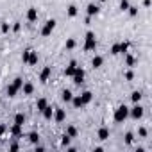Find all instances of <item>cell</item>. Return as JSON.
Instances as JSON below:
<instances>
[{
  "label": "cell",
  "instance_id": "cell-22",
  "mask_svg": "<svg viewBox=\"0 0 152 152\" xmlns=\"http://www.w3.org/2000/svg\"><path fill=\"white\" fill-rule=\"evenodd\" d=\"M77 13H79V11H77V7H75V6H70V7L66 9V15H68L70 18H73V16H77Z\"/></svg>",
  "mask_w": 152,
  "mask_h": 152
},
{
  "label": "cell",
  "instance_id": "cell-9",
  "mask_svg": "<svg viewBox=\"0 0 152 152\" xmlns=\"http://www.w3.org/2000/svg\"><path fill=\"white\" fill-rule=\"evenodd\" d=\"M72 104H73V107H75V109H81V107H84V102H83L81 95L73 97V99H72Z\"/></svg>",
  "mask_w": 152,
  "mask_h": 152
},
{
  "label": "cell",
  "instance_id": "cell-2",
  "mask_svg": "<svg viewBox=\"0 0 152 152\" xmlns=\"http://www.w3.org/2000/svg\"><path fill=\"white\" fill-rule=\"evenodd\" d=\"M95 48H97L95 34H93V32H88V34H86V41H84V50H95Z\"/></svg>",
  "mask_w": 152,
  "mask_h": 152
},
{
  "label": "cell",
  "instance_id": "cell-21",
  "mask_svg": "<svg viewBox=\"0 0 152 152\" xmlns=\"http://www.w3.org/2000/svg\"><path fill=\"white\" fill-rule=\"evenodd\" d=\"M15 124L23 125V124H25V115H23V113H18V115L15 116Z\"/></svg>",
  "mask_w": 152,
  "mask_h": 152
},
{
  "label": "cell",
  "instance_id": "cell-3",
  "mask_svg": "<svg viewBox=\"0 0 152 152\" xmlns=\"http://www.w3.org/2000/svg\"><path fill=\"white\" fill-rule=\"evenodd\" d=\"M72 77H73V83L77 84V86L83 84V83H84V70H83L81 66H75V73L72 75Z\"/></svg>",
  "mask_w": 152,
  "mask_h": 152
},
{
  "label": "cell",
  "instance_id": "cell-8",
  "mask_svg": "<svg viewBox=\"0 0 152 152\" xmlns=\"http://www.w3.org/2000/svg\"><path fill=\"white\" fill-rule=\"evenodd\" d=\"M75 66H77V63H75V61H72L66 68H64V75H66V77H72V75L75 73Z\"/></svg>",
  "mask_w": 152,
  "mask_h": 152
},
{
  "label": "cell",
  "instance_id": "cell-19",
  "mask_svg": "<svg viewBox=\"0 0 152 152\" xmlns=\"http://www.w3.org/2000/svg\"><path fill=\"white\" fill-rule=\"evenodd\" d=\"M11 134H13V136H22V125L15 124V125L11 127Z\"/></svg>",
  "mask_w": 152,
  "mask_h": 152
},
{
  "label": "cell",
  "instance_id": "cell-38",
  "mask_svg": "<svg viewBox=\"0 0 152 152\" xmlns=\"http://www.w3.org/2000/svg\"><path fill=\"white\" fill-rule=\"evenodd\" d=\"M138 134H140L141 138H145V136H147V129H145V127H140V129H138Z\"/></svg>",
  "mask_w": 152,
  "mask_h": 152
},
{
  "label": "cell",
  "instance_id": "cell-12",
  "mask_svg": "<svg viewBox=\"0 0 152 152\" xmlns=\"http://www.w3.org/2000/svg\"><path fill=\"white\" fill-rule=\"evenodd\" d=\"M86 13H88V16H93V15H97V13H99V6H95V4H88V7H86Z\"/></svg>",
  "mask_w": 152,
  "mask_h": 152
},
{
  "label": "cell",
  "instance_id": "cell-43",
  "mask_svg": "<svg viewBox=\"0 0 152 152\" xmlns=\"http://www.w3.org/2000/svg\"><path fill=\"white\" fill-rule=\"evenodd\" d=\"M143 6H145V7H148V6H150V0H143Z\"/></svg>",
  "mask_w": 152,
  "mask_h": 152
},
{
  "label": "cell",
  "instance_id": "cell-41",
  "mask_svg": "<svg viewBox=\"0 0 152 152\" xmlns=\"http://www.w3.org/2000/svg\"><path fill=\"white\" fill-rule=\"evenodd\" d=\"M20 27H22V25H20V23H18V22H16V23H15V25H13V31H15V32H18V31H20Z\"/></svg>",
  "mask_w": 152,
  "mask_h": 152
},
{
  "label": "cell",
  "instance_id": "cell-33",
  "mask_svg": "<svg viewBox=\"0 0 152 152\" xmlns=\"http://www.w3.org/2000/svg\"><path fill=\"white\" fill-rule=\"evenodd\" d=\"M29 56H31V50H25L23 54H22V61L27 64V61H29Z\"/></svg>",
  "mask_w": 152,
  "mask_h": 152
},
{
  "label": "cell",
  "instance_id": "cell-30",
  "mask_svg": "<svg viewBox=\"0 0 152 152\" xmlns=\"http://www.w3.org/2000/svg\"><path fill=\"white\" fill-rule=\"evenodd\" d=\"M70 140H72V138H70L68 134H64L63 140H61V145H63V147H68V145H70Z\"/></svg>",
  "mask_w": 152,
  "mask_h": 152
},
{
  "label": "cell",
  "instance_id": "cell-7",
  "mask_svg": "<svg viewBox=\"0 0 152 152\" xmlns=\"http://www.w3.org/2000/svg\"><path fill=\"white\" fill-rule=\"evenodd\" d=\"M66 118V113H64V109H59V107H56L54 109V120L56 122H63Z\"/></svg>",
  "mask_w": 152,
  "mask_h": 152
},
{
  "label": "cell",
  "instance_id": "cell-34",
  "mask_svg": "<svg viewBox=\"0 0 152 152\" xmlns=\"http://www.w3.org/2000/svg\"><path fill=\"white\" fill-rule=\"evenodd\" d=\"M13 84H15V86H16V88H18V90H20V88H22V86H23V81H22V79H20V77H16V79H15V81H13Z\"/></svg>",
  "mask_w": 152,
  "mask_h": 152
},
{
  "label": "cell",
  "instance_id": "cell-27",
  "mask_svg": "<svg viewBox=\"0 0 152 152\" xmlns=\"http://www.w3.org/2000/svg\"><path fill=\"white\" fill-rule=\"evenodd\" d=\"M66 48H68V50H72V48H75V39H73V38H70V39H66Z\"/></svg>",
  "mask_w": 152,
  "mask_h": 152
},
{
  "label": "cell",
  "instance_id": "cell-5",
  "mask_svg": "<svg viewBox=\"0 0 152 152\" xmlns=\"http://www.w3.org/2000/svg\"><path fill=\"white\" fill-rule=\"evenodd\" d=\"M54 29H56V20H48V22L45 23V27L41 29V34H43V36H50Z\"/></svg>",
  "mask_w": 152,
  "mask_h": 152
},
{
  "label": "cell",
  "instance_id": "cell-24",
  "mask_svg": "<svg viewBox=\"0 0 152 152\" xmlns=\"http://www.w3.org/2000/svg\"><path fill=\"white\" fill-rule=\"evenodd\" d=\"M66 134H68L70 138H75V136H77V127H73V125H70V127L66 129Z\"/></svg>",
  "mask_w": 152,
  "mask_h": 152
},
{
  "label": "cell",
  "instance_id": "cell-39",
  "mask_svg": "<svg viewBox=\"0 0 152 152\" xmlns=\"http://www.w3.org/2000/svg\"><path fill=\"white\" fill-rule=\"evenodd\" d=\"M125 79H127V81H132V79H134V73H132V72H125Z\"/></svg>",
  "mask_w": 152,
  "mask_h": 152
},
{
  "label": "cell",
  "instance_id": "cell-44",
  "mask_svg": "<svg viewBox=\"0 0 152 152\" xmlns=\"http://www.w3.org/2000/svg\"><path fill=\"white\" fill-rule=\"evenodd\" d=\"M100 2H106V0H100Z\"/></svg>",
  "mask_w": 152,
  "mask_h": 152
},
{
  "label": "cell",
  "instance_id": "cell-4",
  "mask_svg": "<svg viewBox=\"0 0 152 152\" xmlns=\"http://www.w3.org/2000/svg\"><path fill=\"white\" fill-rule=\"evenodd\" d=\"M129 115H131L134 120H140V118L143 116V107H141V106L136 102V106H134L132 109H129Z\"/></svg>",
  "mask_w": 152,
  "mask_h": 152
},
{
  "label": "cell",
  "instance_id": "cell-1",
  "mask_svg": "<svg viewBox=\"0 0 152 152\" xmlns=\"http://www.w3.org/2000/svg\"><path fill=\"white\" fill-rule=\"evenodd\" d=\"M127 116H129V107H127V106H120V107L115 111V122H118V124L124 122Z\"/></svg>",
  "mask_w": 152,
  "mask_h": 152
},
{
  "label": "cell",
  "instance_id": "cell-23",
  "mask_svg": "<svg viewBox=\"0 0 152 152\" xmlns=\"http://www.w3.org/2000/svg\"><path fill=\"white\" fill-rule=\"evenodd\" d=\"M16 93H18V88H16L15 84L7 86V95H9V97H16Z\"/></svg>",
  "mask_w": 152,
  "mask_h": 152
},
{
  "label": "cell",
  "instance_id": "cell-18",
  "mask_svg": "<svg viewBox=\"0 0 152 152\" xmlns=\"http://www.w3.org/2000/svg\"><path fill=\"white\" fill-rule=\"evenodd\" d=\"M102 63H104V59H102L100 56H95V57H93V61H91L93 68H100V66H102Z\"/></svg>",
  "mask_w": 152,
  "mask_h": 152
},
{
  "label": "cell",
  "instance_id": "cell-16",
  "mask_svg": "<svg viewBox=\"0 0 152 152\" xmlns=\"http://www.w3.org/2000/svg\"><path fill=\"white\" fill-rule=\"evenodd\" d=\"M61 99H63L64 102H72V99H73V95H72V91H70V90H64V91L61 93Z\"/></svg>",
  "mask_w": 152,
  "mask_h": 152
},
{
  "label": "cell",
  "instance_id": "cell-25",
  "mask_svg": "<svg viewBox=\"0 0 152 152\" xmlns=\"http://www.w3.org/2000/svg\"><path fill=\"white\" fill-rule=\"evenodd\" d=\"M29 140H31V143L38 145V141H39V134H38V132H31V134H29Z\"/></svg>",
  "mask_w": 152,
  "mask_h": 152
},
{
  "label": "cell",
  "instance_id": "cell-28",
  "mask_svg": "<svg viewBox=\"0 0 152 152\" xmlns=\"http://www.w3.org/2000/svg\"><path fill=\"white\" fill-rule=\"evenodd\" d=\"M111 54H113V56H116V54H120V43H115V45L111 47Z\"/></svg>",
  "mask_w": 152,
  "mask_h": 152
},
{
  "label": "cell",
  "instance_id": "cell-26",
  "mask_svg": "<svg viewBox=\"0 0 152 152\" xmlns=\"http://www.w3.org/2000/svg\"><path fill=\"white\" fill-rule=\"evenodd\" d=\"M131 99H132V102L136 104V102H140V100H141V93H140V91H134V93L131 95Z\"/></svg>",
  "mask_w": 152,
  "mask_h": 152
},
{
  "label": "cell",
  "instance_id": "cell-6",
  "mask_svg": "<svg viewBox=\"0 0 152 152\" xmlns=\"http://www.w3.org/2000/svg\"><path fill=\"white\" fill-rule=\"evenodd\" d=\"M50 73H52V68H50V66H45V68L41 70V73H39V81H41V83H47L48 77H50Z\"/></svg>",
  "mask_w": 152,
  "mask_h": 152
},
{
  "label": "cell",
  "instance_id": "cell-35",
  "mask_svg": "<svg viewBox=\"0 0 152 152\" xmlns=\"http://www.w3.org/2000/svg\"><path fill=\"white\" fill-rule=\"evenodd\" d=\"M127 7H129V2H127V0H122V2H120V9L127 11Z\"/></svg>",
  "mask_w": 152,
  "mask_h": 152
},
{
  "label": "cell",
  "instance_id": "cell-42",
  "mask_svg": "<svg viewBox=\"0 0 152 152\" xmlns=\"http://www.w3.org/2000/svg\"><path fill=\"white\" fill-rule=\"evenodd\" d=\"M6 132V125H2V124H0V136H2Z\"/></svg>",
  "mask_w": 152,
  "mask_h": 152
},
{
  "label": "cell",
  "instance_id": "cell-15",
  "mask_svg": "<svg viewBox=\"0 0 152 152\" xmlns=\"http://www.w3.org/2000/svg\"><path fill=\"white\" fill-rule=\"evenodd\" d=\"M81 99H83V102H84V106H86V104H90V102H91L93 93H91V91H84V93L81 95Z\"/></svg>",
  "mask_w": 152,
  "mask_h": 152
},
{
  "label": "cell",
  "instance_id": "cell-37",
  "mask_svg": "<svg viewBox=\"0 0 152 152\" xmlns=\"http://www.w3.org/2000/svg\"><path fill=\"white\" fill-rule=\"evenodd\" d=\"M0 31H2V32H9V23H2V25H0Z\"/></svg>",
  "mask_w": 152,
  "mask_h": 152
},
{
  "label": "cell",
  "instance_id": "cell-13",
  "mask_svg": "<svg viewBox=\"0 0 152 152\" xmlns=\"http://www.w3.org/2000/svg\"><path fill=\"white\" fill-rule=\"evenodd\" d=\"M27 64H31V66L38 64V54H36L34 50H31V56H29V61H27Z\"/></svg>",
  "mask_w": 152,
  "mask_h": 152
},
{
  "label": "cell",
  "instance_id": "cell-10",
  "mask_svg": "<svg viewBox=\"0 0 152 152\" xmlns=\"http://www.w3.org/2000/svg\"><path fill=\"white\" fill-rule=\"evenodd\" d=\"M27 20H29V22H36V20H38V9L31 7V9L27 11Z\"/></svg>",
  "mask_w": 152,
  "mask_h": 152
},
{
  "label": "cell",
  "instance_id": "cell-32",
  "mask_svg": "<svg viewBox=\"0 0 152 152\" xmlns=\"http://www.w3.org/2000/svg\"><path fill=\"white\" fill-rule=\"evenodd\" d=\"M129 50V43H120V54H125Z\"/></svg>",
  "mask_w": 152,
  "mask_h": 152
},
{
  "label": "cell",
  "instance_id": "cell-36",
  "mask_svg": "<svg viewBox=\"0 0 152 152\" xmlns=\"http://www.w3.org/2000/svg\"><path fill=\"white\" fill-rule=\"evenodd\" d=\"M125 63H127V66H132V64H134V57H132V56H127V57H125Z\"/></svg>",
  "mask_w": 152,
  "mask_h": 152
},
{
  "label": "cell",
  "instance_id": "cell-29",
  "mask_svg": "<svg viewBox=\"0 0 152 152\" xmlns=\"http://www.w3.org/2000/svg\"><path fill=\"white\" fill-rule=\"evenodd\" d=\"M132 141H134V134H132V132H127V134H125V143L131 145Z\"/></svg>",
  "mask_w": 152,
  "mask_h": 152
},
{
  "label": "cell",
  "instance_id": "cell-31",
  "mask_svg": "<svg viewBox=\"0 0 152 152\" xmlns=\"http://www.w3.org/2000/svg\"><path fill=\"white\" fill-rule=\"evenodd\" d=\"M127 9H129V15H131V16H136V15H138V7H134V6H129Z\"/></svg>",
  "mask_w": 152,
  "mask_h": 152
},
{
  "label": "cell",
  "instance_id": "cell-20",
  "mask_svg": "<svg viewBox=\"0 0 152 152\" xmlns=\"http://www.w3.org/2000/svg\"><path fill=\"white\" fill-rule=\"evenodd\" d=\"M47 106H48V104H47V100H45V99H38V102H36V107H38V111H43Z\"/></svg>",
  "mask_w": 152,
  "mask_h": 152
},
{
  "label": "cell",
  "instance_id": "cell-40",
  "mask_svg": "<svg viewBox=\"0 0 152 152\" xmlns=\"http://www.w3.org/2000/svg\"><path fill=\"white\" fill-rule=\"evenodd\" d=\"M20 148V145L18 143H13V145H9V150H18Z\"/></svg>",
  "mask_w": 152,
  "mask_h": 152
},
{
  "label": "cell",
  "instance_id": "cell-14",
  "mask_svg": "<svg viewBox=\"0 0 152 152\" xmlns=\"http://www.w3.org/2000/svg\"><path fill=\"white\" fill-rule=\"evenodd\" d=\"M22 90H23V95H31V93L34 91V86H32L31 83H23V86H22Z\"/></svg>",
  "mask_w": 152,
  "mask_h": 152
},
{
  "label": "cell",
  "instance_id": "cell-17",
  "mask_svg": "<svg viewBox=\"0 0 152 152\" xmlns=\"http://www.w3.org/2000/svg\"><path fill=\"white\" fill-rule=\"evenodd\" d=\"M41 113H43V116H45V118H47V120H50V118H52V116H54V109H52V107H50V106H47V107H45V109H43V111H41Z\"/></svg>",
  "mask_w": 152,
  "mask_h": 152
},
{
  "label": "cell",
  "instance_id": "cell-11",
  "mask_svg": "<svg viewBox=\"0 0 152 152\" xmlns=\"http://www.w3.org/2000/svg\"><path fill=\"white\" fill-rule=\"evenodd\" d=\"M107 138H109V129H107V127H100V129H99V140L106 141Z\"/></svg>",
  "mask_w": 152,
  "mask_h": 152
}]
</instances>
